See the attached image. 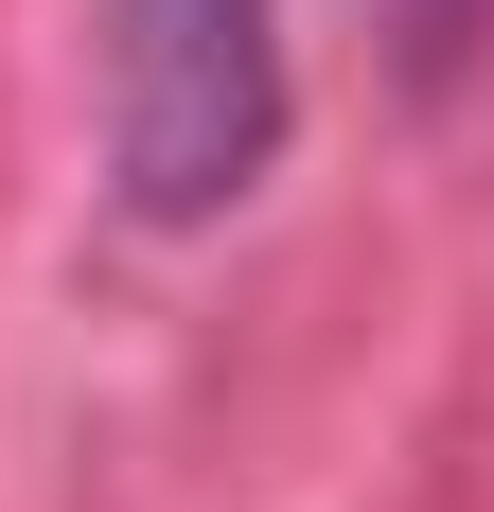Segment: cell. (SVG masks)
Here are the masks:
<instances>
[{"label":"cell","instance_id":"cell-1","mask_svg":"<svg viewBox=\"0 0 494 512\" xmlns=\"http://www.w3.org/2000/svg\"><path fill=\"white\" fill-rule=\"evenodd\" d=\"M89 71H106L89 124H106L124 230H230L283 177V124H300L283 0H106Z\"/></svg>","mask_w":494,"mask_h":512}]
</instances>
